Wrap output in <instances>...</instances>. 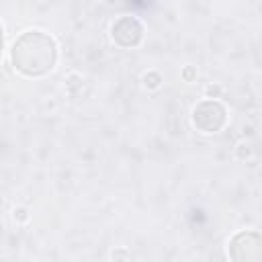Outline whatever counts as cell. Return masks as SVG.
I'll return each instance as SVG.
<instances>
[{
	"label": "cell",
	"instance_id": "obj_1",
	"mask_svg": "<svg viewBox=\"0 0 262 262\" xmlns=\"http://www.w3.org/2000/svg\"><path fill=\"white\" fill-rule=\"evenodd\" d=\"M10 59L14 70L23 76L39 78L53 70L57 61V45L43 31H27L14 41Z\"/></svg>",
	"mask_w": 262,
	"mask_h": 262
},
{
	"label": "cell",
	"instance_id": "obj_2",
	"mask_svg": "<svg viewBox=\"0 0 262 262\" xmlns=\"http://www.w3.org/2000/svg\"><path fill=\"white\" fill-rule=\"evenodd\" d=\"M192 123L203 133H215L227 123V113L217 100H203L192 111Z\"/></svg>",
	"mask_w": 262,
	"mask_h": 262
},
{
	"label": "cell",
	"instance_id": "obj_3",
	"mask_svg": "<svg viewBox=\"0 0 262 262\" xmlns=\"http://www.w3.org/2000/svg\"><path fill=\"white\" fill-rule=\"evenodd\" d=\"M233 262H260V237L256 231H242L229 242Z\"/></svg>",
	"mask_w": 262,
	"mask_h": 262
},
{
	"label": "cell",
	"instance_id": "obj_4",
	"mask_svg": "<svg viewBox=\"0 0 262 262\" xmlns=\"http://www.w3.org/2000/svg\"><path fill=\"white\" fill-rule=\"evenodd\" d=\"M113 41L121 47H135L143 39V25L135 16H121L111 29Z\"/></svg>",
	"mask_w": 262,
	"mask_h": 262
},
{
	"label": "cell",
	"instance_id": "obj_5",
	"mask_svg": "<svg viewBox=\"0 0 262 262\" xmlns=\"http://www.w3.org/2000/svg\"><path fill=\"white\" fill-rule=\"evenodd\" d=\"M2 47H4V33H2V25H0V55H2Z\"/></svg>",
	"mask_w": 262,
	"mask_h": 262
}]
</instances>
